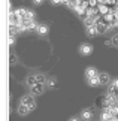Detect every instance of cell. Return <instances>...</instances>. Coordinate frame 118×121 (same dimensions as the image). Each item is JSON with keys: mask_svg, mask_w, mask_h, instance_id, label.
<instances>
[{"mask_svg": "<svg viewBox=\"0 0 118 121\" xmlns=\"http://www.w3.org/2000/svg\"><path fill=\"white\" fill-rule=\"evenodd\" d=\"M21 103L26 105V106H29L31 111L36 108V102H35V97H33V96H24L21 99Z\"/></svg>", "mask_w": 118, "mask_h": 121, "instance_id": "cell-1", "label": "cell"}, {"mask_svg": "<svg viewBox=\"0 0 118 121\" xmlns=\"http://www.w3.org/2000/svg\"><path fill=\"white\" fill-rule=\"evenodd\" d=\"M44 90H45V84H40V82H37V84H35L33 87H30V91H31L33 96L42 94V93H44Z\"/></svg>", "mask_w": 118, "mask_h": 121, "instance_id": "cell-2", "label": "cell"}, {"mask_svg": "<svg viewBox=\"0 0 118 121\" xmlns=\"http://www.w3.org/2000/svg\"><path fill=\"white\" fill-rule=\"evenodd\" d=\"M93 115H94V109L93 108H88V109H85V111H82V112H81V120L90 121V120L93 118Z\"/></svg>", "mask_w": 118, "mask_h": 121, "instance_id": "cell-3", "label": "cell"}, {"mask_svg": "<svg viewBox=\"0 0 118 121\" xmlns=\"http://www.w3.org/2000/svg\"><path fill=\"white\" fill-rule=\"evenodd\" d=\"M79 52H81L82 55H90L93 52V46L90 43H82L81 46H79Z\"/></svg>", "mask_w": 118, "mask_h": 121, "instance_id": "cell-4", "label": "cell"}, {"mask_svg": "<svg viewBox=\"0 0 118 121\" xmlns=\"http://www.w3.org/2000/svg\"><path fill=\"white\" fill-rule=\"evenodd\" d=\"M27 11H29V9H26V8H18V9H15V11H13V13H15V17H17L20 21H24Z\"/></svg>", "mask_w": 118, "mask_h": 121, "instance_id": "cell-5", "label": "cell"}, {"mask_svg": "<svg viewBox=\"0 0 118 121\" xmlns=\"http://www.w3.org/2000/svg\"><path fill=\"white\" fill-rule=\"evenodd\" d=\"M108 24H109V22H106L105 20H103V18H102V20L100 21H97V30H99V35H100V33H105V31H108Z\"/></svg>", "mask_w": 118, "mask_h": 121, "instance_id": "cell-6", "label": "cell"}, {"mask_svg": "<svg viewBox=\"0 0 118 121\" xmlns=\"http://www.w3.org/2000/svg\"><path fill=\"white\" fill-rule=\"evenodd\" d=\"M109 81H111V76L108 73H105V72L99 73V82H100V85H106V84H109Z\"/></svg>", "mask_w": 118, "mask_h": 121, "instance_id": "cell-7", "label": "cell"}, {"mask_svg": "<svg viewBox=\"0 0 118 121\" xmlns=\"http://www.w3.org/2000/svg\"><path fill=\"white\" fill-rule=\"evenodd\" d=\"M85 30H87V35L88 36H97L99 35V30H97V26L94 24V26H88V27H85Z\"/></svg>", "mask_w": 118, "mask_h": 121, "instance_id": "cell-8", "label": "cell"}, {"mask_svg": "<svg viewBox=\"0 0 118 121\" xmlns=\"http://www.w3.org/2000/svg\"><path fill=\"white\" fill-rule=\"evenodd\" d=\"M30 111H31V109L29 108V106H26V105H22V103H20V106H18V115H21V117L27 115Z\"/></svg>", "mask_w": 118, "mask_h": 121, "instance_id": "cell-9", "label": "cell"}, {"mask_svg": "<svg viewBox=\"0 0 118 121\" xmlns=\"http://www.w3.org/2000/svg\"><path fill=\"white\" fill-rule=\"evenodd\" d=\"M99 73H97V70L94 67H87L85 69V78L88 79V78H94V76H97Z\"/></svg>", "mask_w": 118, "mask_h": 121, "instance_id": "cell-10", "label": "cell"}, {"mask_svg": "<svg viewBox=\"0 0 118 121\" xmlns=\"http://www.w3.org/2000/svg\"><path fill=\"white\" fill-rule=\"evenodd\" d=\"M97 9H99V13H100L102 17H105L106 13H109V6H108V4H99Z\"/></svg>", "mask_w": 118, "mask_h": 121, "instance_id": "cell-11", "label": "cell"}, {"mask_svg": "<svg viewBox=\"0 0 118 121\" xmlns=\"http://www.w3.org/2000/svg\"><path fill=\"white\" fill-rule=\"evenodd\" d=\"M112 118H114V117L109 114V111H106V109L102 111V115H100V120H102V121H111Z\"/></svg>", "mask_w": 118, "mask_h": 121, "instance_id": "cell-12", "label": "cell"}, {"mask_svg": "<svg viewBox=\"0 0 118 121\" xmlns=\"http://www.w3.org/2000/svg\"><path fill=\"white\" fill-rule=\"evenodd\" d=\"M87 82H88L90 87H97V85H100V82H99V75L94 76V78H88Z\"/></svg>", "mask_w": 118, "mask_h": 121, "instance_id": "cell-13", "label": "cell"}, {"mask_svg": "<svg viewBox=\"0 0 118 121\" xmlns=\"http://www.w3.org/2000/svg\"><path fill=\"white\" fill-rule=\"evenodd\" d=\"M108 94L118 97V87H117V85H114V84H111L109 88H108Z\"/></svg>", "mask_w": 118, "mask_h": 121, "instance_id": "cell-14", "label": "cell"}, {"mask_svg": "<svg viewBox=\"0 0 118 121\" xmlns=\"http://www.w3.org/2000/svg\"><path fill=\"white\" fill-rule=\"evenodd\" d=\"M48 31H49L48 24H39V29H37V33L39 35H46Z\"/></svg>", "mask_w": 118, "mask_h": 121, "instance_id": "cell-15", "label": "cell"}, {"mask_svg": "<svg viewBox=\"0 0 118 121\" xmlns=\"http://www.w3.org/2000/svg\"><path fill=\"white\" fill-rule=\"evenodd\" d=\"M17 33H20L17 24H9V36H17Z\"/></svg>", "mask_w": 118, "mask_h": 121, "instance_id": "cell-16", "label": "cell"}, {"mask_svg": "<svg viewBox=\"0 0 118 121\" xmlns=\"http://www.w3.org/2000/svg\"><path fill=\"white\" fill-rule=\"evenodd\" d=\"M87 15L88 17H96V15H99V9L94 8V6H90L87 9Z\"/></svg>", "mask_w": 118, "mask_h": 121, "instance_id": "cell-17", "label": "cell"}, {"mask_svg": "<svg viewBox=\"0 0 118 121\" xmlns=\"http://www.w3.org/2000/svg\"><path fill=\"white\" fill-rule=\"evenodd\" d=\"M103 20H105L106 22H109V24H112V22H115V17H114V12H109V13H106V15L103 17Z\"/></svg>", "mask_w": 118, "mask_h": 121, "instance_id": "cell-18", "label": "cell"}, {"mask_svg": "<svg viewBox=\"0 0 118 121\" xmlns=\"http://www.w3.org/2000/svg\"><path fill=\"white\" fill-rule=\"evenodd\" d=\"M27 85L29 87H33L35 84H37V79H36V75H30V76H27Z\"/></svg>", "mask_w": 118, "mask_h": 121, "instance_id": "cell-19", "label": "cell"}, {"mask_svg": "<svg viewBox=\"0 0 118 121\" xmlns=\"http://www.w3.org/2000/svg\"><path fill=\"white\" fill-rule=\"evenodd\" d=\"M46 82H48V87H49V88H55V87H57V84H58L55 78H49Z\"/></svg>", "mask_w": 118, "mask_h": 121, "instance_id": "cell-20", "label": "cell"}, {"mask_svg": "<svg viewBox=\"0 0 118 121\" xmlns=\"http://www.w3.org/2000/svg\"><path fill=\"white\" fill-rule=\"evenodd\" d=\"M33 21L35 20V12L33 11H27V13H26V18H24V21Z\"/></svg>", "mask_w": 118, "mask_h": 121, "instance_id": "cell-21", "label": "cell"}, {"mask_svg": "<svg viewBox=\"0 0 118 121\" xmlns=\"http://www.w3.org/2000/svg\"><path fill=\"white\" fill-rule=\"evenodd\" d=\"M17 61H18V58H17L15 54H11V55H9V66H13V64H17Z\"/></svg>", "mask_w": 118, "mask_h": 121, "instance_id": "cell-22", "label": "cell"}, {"mask_svg": "<svg viewBox=\"0 0 118 121\" xmlns=\"http://www.w3.org/2000/svg\"><path fill=\"white\" fill-rule=\"evenodd\" d=\"M111 40H112V45H114V46H117V48H118V33L112 36V38H111Z\"/></svg>", "mask_w": 118, "mask_h": 121, "instance_id": "cell-23", "label": "cell"}, {"mask_svg": "<svg viewBox=\"0 0 118 121\" xmlns=\"http://www.w3.org/2000/svg\"><path fill=\"white\" fill-rule=\"evenodd\" d=\"M37 29H39V24H37V22L33 20V21H31V27H30V30L33 31V30H37Z\"/></svg>", "mask_w": 118, "mask_h": 121, "instance_id": "cell-24", "label": "cell"}, {"mask_svg": "<svg viewBox=\"0 0 118 121\" xmlns=\"http://www.w3.org/2000/svg\"><path fill=\"white\" fill-rule=\"evenodd\" d=\"M36 79H37V82L45 84V76H44V75H36Z\"/></svg>", "mask_w": 118, "mask_h": 121, "instance_id": "cell-25", "label": "cell"}, {"mask_svg": "<svg viewBox=\"0 0 118 121\" xmlns=\"http://www.w3.org/2000/svg\"><path fill=\"white\" fill-rule=\"evenodd\" d=\"M8 43H9V46L15 45V36H9V39H8Z\"/></svg>", "mask_w": 118, "mask_h": 121, "instance_id": "cell-26", "label": "cell"}, {"mask_svg": "<svg viewBox=\"0 0 118 121\" xmlns=\"http://www.w3.org/2000/svg\"><path fill=\"white\" fill-rule=\"evenodd\" d=\"M88 3H90V6H94V8H96L97 4H99L97 0H88Z\"/></svg>", "mask_w": 118, "mask_h": 121, "instance_id": "cell-27", "label": "cell"}, {"mask_svg": "<svg viewBox=\"0 0 118 121\" xmlns=\"http://www.w3.org/2000/svg\"><path fill=\"white\" fill-rule=\"evenodd\" d=\"M61 2H63V0H51L52 4H61Z\"/></svg>", "mask_w": 118, "mask_h": 121, "instance_id": "cell-28", "label": "cell"}, {"mask_svg": "<svg viewBox=\"0 0 118 121\" xmlns=\"http://www.w3.org/2000/svg\"><path fill=\"white\" fill-rule=\"evenodd\" d=\"M42 2H44V0H33V3L37 4V6H39V4H42Z\"/></svg>", "mask_w": 118, "mask_h": 121, "instance_id": "cell-29", "label": "cell"}, {"mask_svg": "<svg viewBox=\"0 0 118 121\" xmlns=\"http://www.w3.org/2000/svg\"><path fill=\"white\" fill-rule=\"evenodd\" d=\"M114 17H115V21H118V9L114 11Z\"/></svg>", "mask_w": 118, "mask_h": 121, "instance_id": "cell-30", "label": "cell"}, {"mask_svg": "<svg viewBox=\"0 0 118 121\" xmlns=\"http://www.w3.org/2000/svg\"><path fill=\"white\" fill-rule=\"evenodd\" d=\"M112 84H114V85H117V87H118V78H117V79H114V82H112Z\"/></svg>", "mask_w": 118, "mask_h": 121, "instance_id": "cell-31", "label": "cell"}, {"mask_svg": "<svg viewBox=\"0 0 118 121\" xmlns=\"http://www.w3.org/2000/svg\"><path fill=\"white\" fill-rule=\"evenodd\" d=\"M115 9H118V0H115Z\"/></svg>", "mask_w": 118, "mask_h": 121, "instance_id": "cell-32", "label": "cell"}, {"mask_svg": "<svg viewBox=\"0 0 118 121\" xmlns=\"http://www.w3.org/2000/svg\"><path fill=\"white\" fill-rule=\"evenodd\" d=\"M69 121H79V120H78V118H70Z\"/></svg>", "mask_w": 118, "mask_h": 121, "instance_id": "cell-33", "label": "cell"}]
</instances>
